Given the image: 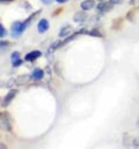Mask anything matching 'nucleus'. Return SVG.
<instances>
[{"mask_svg": "<svg viewBox=\"0 0 139 149\" xmlns=\"http://www.w3.org/2000/svg\"><path fill=\"white\" fill-rule=\"evenodd\" d=\"M43 76H44V71L41 70V68H35L34 71H33V73H32V75H30V77H32L33 80H35V81L42 80Z\"/></svg>", "mask_w": 139, "mask_h": 149, "instance_id": "1a4fd4ad", "label": "nucleus"}, {"mask_svg": "<svg viewBox=\"0 0 139 149\" xmlns=\"http://www.w3.org/2000/svg\"><path fill=\"white\" fill-rule=\"evenodd\" d=\"M29 79H32V77L28 76V75H21V76H19V77L15 80V82H16V84H25V83L28 82Z\"/></svg>", "mask_w": 139, "mask_h": 149, "instance_id": "f8f14e48", "label": "nucleus"}, {"mask_svg": "<svg viewBox=\"0 0 139 149\" xmlns=\"http://www.w3.org/2000/svg\"><path fill=\"white\" fill-rule=\"evenodd\" d=\"M26 29H27V26L25 24V22L15 21L12 24V36L13 37H19Z\"/></svg>", "mask_w": 139, "mask_h": 149, "instance_id": "f03ea898", "label": "nucleus"}, {"mask_svg": "<svg viewBox=\"0 0 139 149\" xmlns=\"http://www.w3.org/2000/svg\"><path fill=\"white\" fill-rule=\"evenodd\" d=\"M110 2H111V3H114V5H118V3H121V2H122V0H110Z\"/></svg>", "mask_w": 139, "mask_h": 149, "instance_id": "f3484780", "label": "nucleus"}, {"mask_svg": "<svg viewBox=\"0 0 139 149\" xmlns=\"http://www.w3.org/2000/svg\"><path fill=\"white\" fill-rule=\"evenodd\" d=\"M72 27L71 26H66V27H63L59 31V37H67L70 36V31H71Z\"/></svg>", "mask_w": 139, "mask_h": 149, "instance_id": "9b49d317", "label": "nucleus"}, {"mask_svg": "<svg viewBox=\"0 0 139 149\" xmlns=\"http://www.w3.org/2000/svg\"><path fill=\"white\" fill-rule=\"evenodd\" d=\"M88 35H92V36H96V37H102V34L98 30V29H93L91 31H88Z\"/></svg>", "mask_w": 139, "mask_h": 149, "instance_id": "ddd939ff", "label": "nucleus"}, {"mask_svg": "<svg viewBox=\"0 0 139 149\" xmlns=\"http://www.w3.org/2000/svg\"><path fill=\"white\" fill-rule=\"evenodd\" d=\"M0 147H1V149H6V146H5L4 143H1V146H0Z\"/></svg>", "mask_w": 139, "mask_h": 149, "instance_id": "aec40b11", "label": "nucleus"}, {"mask_svg": "<svg viewBox=\"0 0 139 149\" xmlns=\"http://www.w3.org/2000/svg\"><path fill=\"white\" fill-rule=\"evenodd\" d=\"M80 6H81V9H82V10L87 12V10L92 9V8L95 6V2H94V0H85V1L81 2Z\"/></svg>", "mask_w": 139, "mask_h": 149, "instance_id": "9d476101", "label": "nucleus"}, {"mask_svg": "<svg viewBox=\"0 0 139 149\" xmlns=\"http://www.w3.org/2000/svg\"><path fill=\"white\" fill-rule=\"evenodd\" d=\"M41 56H42V52L38 51V50H35V51H32V52H29V53L26 54L25 60H26V61H30V63H33V61H35L36 59H38Z\"/></svg>", "mask_w": 139, "mask_h": 149, "instance_id": "39448f33", "label": "nucleus"}, {"mask_svg": "<svg viewBox=\"0 0 139 149\" xmlns=\"http://www.w3.org/2000/svg\"><path fill=\"white\" fill-rule=\"evenodd\" d=\"M37 30L39 34H44L49 30V21L45 19H41L37 23Z\"/></svg>", "mask_w": 139, "mask_h": 149, "instance_id": "20e7f679", "label": "nucleus"}, {"mask_svg": "<svg viewBox=\"0 0 139 149\" xmlns=\"http://www.w3.org/2000/svg\"><path fill=\"white\" fill-rule=\"evenodd\" d=\"M131 1H133V0H131Z\"/></svg>", "mask_w": 139, "mask_h": 149, "instance_id": "5701e85b", "label": "nucleus"}, {"mask_svg": "<svg viewBox=\"0 0 139 149\" xmlns=\"http://www.w3.org/2000/svg\"><path fill=\"white\" fill-rule=\"evenodd\" d=\"M58 3H65V2H67L69 0H56Z\"/></svg>", "mask_w": 139, "mask_h": 149, "instance_id": "6ab92c4d", "label": "nucleus"}, {"mask_svg": "<svg viewBox=\"0 0 139 149\" xmlns=\"http://www.w3.org/2000/svg\"><path fill=\"white\" fill-rule=\"evenodd\" d=\"M133 145H135V148L139 149V138L135 139V141H133Z\"/></svg>", "mask_w": 139, "mask_h": 149, "instance_id": "2eb2a0df", "label": "nucleus"}, {"mask_svg": "<svg viewBox=\"0 0 139 149\" xmlns=\"http://www.w3.org/2000/svg\"><path fill=\"white\" fill-rule=\"evenodd\" d=\"M41 1H42L44 5H50V3H51L53 0H41Z\"/></svg>", "mask_w": 139, "mask_h": 149, "instance_id": "a211bd4d", "label": "nucleus"}, {"mask_svg": "<svg viewBox=\"0 0 139 149\" xmlns=\"http://www.w3.org/2000/svg\"><path fill=\"white\" fill-rule=\"evenodd\" d=\"M101 1H103V0H101Z\"/></svg>", "mask_w": 139, "mask_h": 149, "instance_id": "4be33fe9", "label": "nucleus"}, {"mask_svg": "<svg viewBox=\"0 0 139 149\" xmlns=\"http://www.w3.org/2000/svg\"><path fill=\"white\" fill-rule=\"evenodd\" d=\"M0 118H1V126H2V128L5 131L11 132L12 131V127H13V121H12L11 114L8 112H1Z\"/></svg>", "mask_w": 139, "mask_h": 149, "instance_id": "f257e3e1", "label": "nucleus"}, {"mask_svg": "<svg viewBox=\"0 0 139 149\" xmlns=\"http://www.w3.org/2000/svg\"><path fill=\"white\" fill-rule=\"evenodd\" d=\"M112 6H114V3H111L110 1L109 2H100L98 6H96V9H98V12H100V13H105V12H109L111 8H112Z\"/></svg>", "mask_w": 139, "mask_h": 149, "instance_id": "0eeeda50", "label": "nucleus"}, {"mask_svg": "<svg viewBox=\"0 0 139 149\" xmlns=\"http://www.w3.org/2000/svg\"><path fill=\"white\" fill-rule=\"evenodd\" d=\"M6 35H7V30L5 29L4 24H0V37L5 38L6 37Z\"/></svg>", "mask_w": 139, "mask_h": 149, "instance_id": "4468645a", "label": "nucleus"}, {"mask_svg": "<svg viewBox=\"0 0 139 149\" xmlns=\"http://www.w3.org/2000/svg\"><path fill=\"white\" fill-rule=\"evenodd\" d=\"M8 44H9L8 42H6V40H5V42H4V40H1V49H4V47H6V46H7Z\"/></svg>", "mask_w": 139, "mask_h": 149, "instance_id": "dca6fc26", "label": "nucleus"}, {"mask_svg": "<svg viewBox=\"0 0 139 149\" xmlns=\"http://www.w3.org/2000/svg\"><path fill=\"white\" fill-rule=\"evenodd\" d=\"M1 1H2V2H5V1L7 2V1H13V0H1Z\"/></svg>", "mask_w": 139, "mask_h": 149, "instance_id": "412c9836", "label": "nucleus"}, {"mask_svg": "<svg viewBox=\"0 0 139 149\" xmlns=\"http://www.w3.org/2000/svg\"><path fill=\"white\" fill-rule=\"evenodd\" d=\"M18 93H19V90H18V89H11V90L6 94V96L4 97L2 103H1V107H2V108L8 107V105L11 104V102L14 100V97L18 95Z\"/></svg>", "mask_w": 139, "mask_h": 149, "instance_id": "7ed1b4c3", "label": "nucleus"}, {"mask_svg": "<svg viewBox=\"0 0 139 149\" xmlns=\"http://www.w3.org/2000/svg\"><path fill=\"white\" fill-rule=\"evenodd\" d=\"M11 60H12V64H13V67H19L20 65H22V59L20 57V52L15 51L12 53V57H11Z\"/></svg>", "mask_w": 139, "mask_h": 149, "instance_id": "423d86ee", "label": "nucleus"}, {"mask_svg": "<svg viewBox=\"0 0 139 149\" xmlns=\"http://www.w3.org/2000/svg\"><path fill=\"white\" fill-rule=\"evenodd\" d=\"M87 19H88V15L86 14L85 10L77 12V13L73 15V21H74V22H85Z\"/></svg>", "mask_w": 139, "mask_h": 149, "instance_id": "6e6552de", "label": "nucleus"}]
</instances>
